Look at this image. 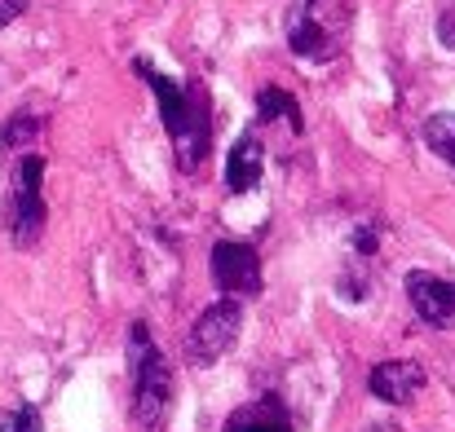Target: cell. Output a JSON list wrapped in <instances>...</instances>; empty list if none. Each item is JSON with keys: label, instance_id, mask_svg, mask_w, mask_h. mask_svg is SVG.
<instances>
[{"label": "cell", "instance_id": "obj_1", "mask_svg": "<svg viewBox=\"0 0 455 432\" xmlns=\"http://www.w3.org/2000/svg\"><path fill=\"white\" fill-rule=\"evenodd\" d=\"M133 71L151 84L155 102H159V115H164L168 142H172V154H177V168L181 172H199L204 159H208V145H212V98H208V84L204 80L177 84V80L159 75L147 58H138Z\"/></svg>", "mask_w": 455, "mask_h": 432}, {"label": "cell", "instance_id": "obj_2", "mask_svg": "<svg viewBox=\"0 0 455 432\" xmlns=\"http://www.w3.org/2000/svg\"><path fill=\"white\" fill-rule=\"evenodd\" d=\"M129 380H133V420L147 432H159L172 411V371L168 357L155 349L151 326H129Z\"/></svg>", "mask_w": 455, "mask_h": 432}, {"label": "cell", "instance_id": "obj_3", "mask_svg": "<svg viewBox=\"0 0 455 432\" xmlns=\"http://www.w3.org/2000/svg\"><path fill=\"white\" fill-rule=\"evenodd\" d=\"M349 31V4L345 0H297L283 18L288 49L305 62H331Z\"/></svg>", "mask_w": 455, "mask_h": 432}, {"label": "cell", "instance_id": "obj_4", "mask_svg": "<svg viewBox=\"0 0 455 432\" xmlns=\"http://www.w3.org/2000/svg\"><path fill=\"white\" fill-rule=\"evenodd\" d=\"M40 181H44V159L31 154V150L18 154V163H13V185H9V230H13V243H18V247H36L40 234H44L49 208H44Z\"/></svg>", "mask_w": 455, "mask_h": 432}, {"label": "cell", "instance_id": "obj_5", "mask_svg": "<svg viewBox=\"0 0 455 432\" xmlns=\"http://www.w3.org/2000/svg\"><path fill=\"white\" fill-rule=\"evenodd\" d=\"M239 326H243V304H239V300L226 295V300L208 304V309L195 318L190 335H186V362H190V366H212V362H221L226 349L239 340Z\"/></svg>", "mask_w": 455, "mask_h": 432}, {"label": "cell", "instance_id": "obj_6", "mask_svg": "<svg viewBox=\"0 0 455 432\" xmlns=\"http://www.w3.org/2000/svg\"><path fill=\"white\" fill-rule=\"evenodd\" d=\"M208 270H212V283L217 291H226L230 300L239 295H257L261 291V256L252 243H235V239H221L208 256Z\"/></svg>", "mask_w": 455, "mask_h": 432}, {"label": "cell", "instance_id": "obj_7", "mask_svg": "<svg viewBox=\"0 0 455 432\" xmlns=\"http://www.w3.org/2000/svg\"><path fill=\"white\" fill-rule=\"evenodd\" d=\"M407 300L416 309L420 322L429 326H455V283L438 279L429 270H411L407 274Z\"/></svg>", "mask_w": 455, "mask_h": 432}, {"label": "cell", "instance_id": "obj_8", "mask_svg": "<svg viewBox=\"0 0 455 432\" xmlns=\"http://www.w3.org/2000/svg\"><path fill=\"white\" fill-rule=\"evenodd\" d=\"M367 389H371L380 402H389V406H407V402L425 389V371H420L416 362H380V366H371Z\"/></svg>", "mask_w": 455, "mask_h": 432}, {"label": "cell", "instance_id": "obj_9", "mask_svg": "<svg viewBox=\"0 0 455 432\" xmlns=\"http://www.w3.org/2000/svg\"><path fill=\"white\" fill-rule=\"evenodd\" d=\"M266 172V150L257 142V133H243L226 154V190L230 194H252L261 185Z\"/></svg>", "mask_w": 455, "mask_h": 432}, {"label": "cell", "instance_id": "obj_10", "mask_svg": "<svg viewBox=\"0 0 455 432\" xmlns=\"http://www.w3.org/2000/svg\"><path fill=\"white\" fill-rule=\"evenodd\" d=\"M226 432H292V420H288V406L279 397H261V402L239 406L226 420Z\"/></svg>", "mask_w": 455, "mask_h": 432}, {"label": "cell", "instance_id": "obj_11", "mask_svg": "<svg viewBox=\"0 0 455 432\" xmlns=\"http://www.w3.org/2000/svg\"><path fill=\"white\" fill-rule=\"evenodd\" d=\"M275 120H283L292 133H305L301 102H297L288 89H279V84H266V89H257V124H275Z\"/></svg>", "mask_w": 455, "mask_h": 432}, {"label": "cell", "instance_id": "obj_12", "mask_svg": "<svg viewBox=\"0 0 455 432\" xmlns=\"http://www.w3.org/2000/svg\"><path fill=\"white\" fill-rule=\"evenodd\" d=\"M40 133H44V120L31 115V111H18V115H9L4 129H0V150H18V154H22V145L36 142Z\"/></svg>", "mask_w": 455, "mask_h": 432}, {"label": "cell", "instance_id": "obj_13", "mask_svg": "<svg viewBox=\"0 0 455 432\" xmlns=\"http://www.w3.org/2000/svg\"><path fill=\"white\" fill-rule=\"evenodd\" d=\"M425 142L434 145V154H443L455 168V120L451 115H434V120L425 124Z\"/></svg>", "mask_w": 455, "mask_h": 432}, {"label": "cell", "instance_id": "obj_14", "mask_svg": "<svg viewBox=\"0 0 455 432\" xmlns=\"http://www.w3.org/2000/svg\"><path fill=\"white\" fill-rule=\"evenodd\" d=\"M0 432H44V420H40V411L36 406H9V411H0Z\"/></svg>", "mask_w": 455, "mask_h": 432}, {"label": "cell", "instance_id": "obj_15", "mask_svg": "<svg viewBox=\"0 0 455 432\" xmlns=\"http://www.w3.org/2000/svg\"><path fill=\"white\" fill-rule=\"evenodd\" d=\"M376 247H380V230L376 225H358L354 230V256L367 261V256H376Z\"/></svg>", "mask_w": 455, "mask_h": 432}, {"label": "cell", "instance_id": "obj_16", "mask_svg": "<svg viewBox=\"0 0 455 432\" xmlns=\"http://www.w3.org/2000/svg\"><path fill=\"white\" fill-rule=\"evenodd\" d=\"M340 295L345 300H363L367 295V270L363 265H349V274L340 279Z\"/></svg>", "mask_w": 455, "mask_h": 432}, {"label": "cell", "instance_id": "obj_17", "mask_svg": "<svg viewBox=\"0 0 455 432\" xmlns=\"http://www.w3.org/2000/svg\"><path fill=\"white\" fill-rule=\"evenodd\" d=\"M27 4H31V0H0V27H9L13 18H22Z\"/></svg>", "mask_w": 455, "mask_h": 432}, {"label": "cell", "instance_id": "obj_18", "mask_svg": "<svg viewBox=\"0 0 455 432\" xmlns=\"http://www.w3.org/2000/svg\"><path fill=\"white\" fill-rule=\"evenodd\" d=\"M367 432H398V424H371Z\"/></svg>", "mask_w": 455, "mask_h": 432}, {"label": "cell", "instance_id": "obj_19", "mask_svg": "<svg viewBox=\"0 0 455 432\" xmlns=\"http://www.w3.org/2000/svg\"><path fill=\"white\" fill-rule=\"evenodd\" d=\"M451 120H455V115H451Z\"/></svg>", "mask_w": 455, "mask_h": 432}]
</instances>
